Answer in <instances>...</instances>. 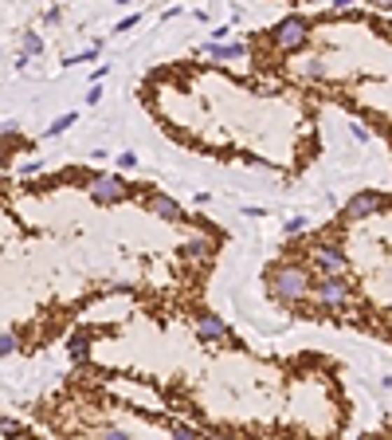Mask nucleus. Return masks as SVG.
<instances>
[{
  "mask_svg": "<svg viewBox=\"0 0 392 440\" xmlns=\"http://www.w3.org/2000/svg\"><path fill=\"white\" fill-rule=\"evenodd\" d=\"M271 291H274V299L298 303L306 291H310V275H306V268H298V263H279V268L271 271Z\"/></svg>",
  "mask_w": 392,
  "mask_h": 440,
  "instance_id": "obj_1",
  "label": "nucleus"
},
{
  "mask_svg": "<svg viewBox=\"0 0 392 440\" xmlns=\"http://www.w3.org/2000/svg\"><path fill=\"white\" fill-rule=\"evenodd\" d=\"M310 263L322 271V280H342L345 275V252L337 248V244H314Z\"/></svg>",
  "mask_w": 392,
  "mask_h": 440,
  "instance_id": "obj_2",
  "label": "nucleus"
},
{
  "mask_svg": "<svg viewBox=\"0 0 392 440\" xmlns=\"http://www.w3.org/2000/svg\"><path fill=\"white\" fill-rule=\"evenodd\" d=\"M271 40H274L279 51H298L306 43V20L302 16H286V20H279L274 32H271Z\"/></svg>",
  "mask_w": 392,
  "mask_h": 440,
  "instance_id": "obj_3",
  "label": "nucleus"
},
{
  "mask_svg": "<svg viewBox=\"0 0 392 440\" xmlns=\"http://www.w3.org/2000/svg\"><path fill=\"white\" fill-rule=\"evenodd\" d=\"M90 197H94L98 205H114V200L126 197V181L110 177V173H98V177H90Z\"/></svg>",
  "mask_w": 392,
  "mask_h": 440,
  "instance_id": "obj_4",
  "label": "nucleus"
},
{
  "mask_svg": "<svg viewBox=\"0 0 392 440\" xmlns=\"http://www.w3.org/2000/svg\"><path fill=\"white\" fill-rule=\"evenodd\" d=\"M314 299L322 303V307H342L349 299V283L345 280H318L314 283Z\"/></svg>",
  "mask_w": 392,
  "mask_h": 440,
  "instance_id": "obj_5",
  "label": "nucleus"
},
{
  "mask_svg": "<svg viewBox=\"0 0 392 440\" xmlns=\"http://www.w3.org/2000/svg\"><path fill=\"white\" fill-rule=\"evenodd\" d=\"M384 209V193H353L349 205H345V216L349 220H361V216H372V212Z\"/></svg>",
  "mask_w": 392,
  "mask_h": 440,
  "instance_id": "obj_6",
  "label": "nucleus"
},
{
  "mask_svg": "<svg viewBox=\"0 0 392 440\" xmlns=\"http://www.w3.org/2000/svg\"><path fill=\"white\" fill-rule=\"evenodd\" d=\"M196 338L200 342H224L227 338V322L216 319V315H200V319H196Z\"/></svg>",
  "mask_w": 392,
  "mask_h": 440,
  "instance_id": "obj_7",
  "label": "nucleus"
},
{
  "mask_svg": "<svg viewBox=\"0 0 392 440\" xmlns=\"http://www.w3.org/2000/svg\"><path fill=\"white\" fill-rule=\"evenodd\" d=\"M149 212H153V216H161V220H185V209H181V205H176L173 197H165V193H153V197H149Z\"/></svg>",
  "mask_w": 392,
  "mask_h": 440,
  "instance_id": "obj_8",
  "label": "nucleus"
},
{
  "mask_svg": "<svg viewBox=\"0 0 392 440\" xmlns=\"http://www.w3.org/2000/svg\"><path fill=\"white\" fill-rule=\"evenodd\" d=\"M67 354H71L75 366H83V362L90 358V334H87V330H75V334L67 338Z\"/></svg>",
  "mask_w": 392,
  "mask_h": 440,
  "instance_id": "obj_9",
  "label": "nucleus"
},
{
  "mask_svg": "<svg viewBox=\"0 0 392 440\" xmlns=\"http://www.w3.org/2000/svg\"><path fill=\"white\" fill-rule=\"evenodd\" d=\"M204 55H216V60H244L247 48L244 43H204Z\"/></svg>",
  "mask_w": 392,
  "mask_h": 440,
  "instance_id": "obj_10",
  "label": "nucleus"
},
{
  "mask_svg": "<svg viewBox=\"0 0 392 440\" xmlns=\"http://www.w3.org/2000/svg\"><path fill=\"white\" fill-rule=\"evenodd\" d=\"M181 256H185V260H204V256H212V240L196 236V240H188L185 248H181Z\"/></svg>",
  "mask_w": 392,
  "mask_h": 440,
  "instance_id": "obj_11",
  "label": "nucleus"
},
{
  "mask_svg": "<svg viewBox=\"0 0 392 440\" xmlns=\"http://www.w3.org/2000/svg\"><path fill=\"white\" fill-rule=\"evenodd\" d=\"M39 51H43V40H39L36 32H24V40H20V55L31 60V55H39Z\"/></svg>",
  "mask_w": 392,
  "mask_h": 440,
  "instance_id": "obj_12",
  "label": "nucleus"
},
{
  "mask_svg": "<svg viewBox=\"0 0 392 440\" xmlns=\"http://www.w3.org/2000/svg\"><path fill=\"white\" fill-rule=\"evenodd\" d=\"M306 224H310V220H306L302 212H298V216H290V220L283 224V232H286V236H302V232H306Z\"/></svg>",
  "mask_w": 392,
  "mask_h": 440,
  "instance_id": "obj_13",
  "label": "nucleus"
},
{
  "mask_svg": "<svg viewBox=\"0 0 392 440\" xmlns=\"http://www.w3.org/2000/svg\"><path fill=\"white\" fill-rule=\"evenodd\" d=\"M169 436L173 440H200V432L188 429V425H169Z\"/></svg>",
  "mask_w": 392,
  "mask_h": 440,
  "instance_id": "obj_14",
  "label": "nucleus"
},
{
  "mask_svg": "<svg viewBox=\"0 0 392 440\" xmlns=\"http://www.w3.org/2000/svg\"><path fill=\"white\" fill-rule=\"evenodd\" d=\"M306 75V79H326V71H322V63L318 60H310V63H302V67H298Z\"/></svg>",
  "mask_w": 392,
  "mask_h": 440,
  "instance_id": "obj_15",
  "label": "nucleus"
},
{
  "mask_svg": "<svg viewBox=\"0 0 392 440\" xmlns=\"http://www.w3.org/2000/svg\"><path fill=\"white\" fill-rule=\"evenodd\" d=\"M75 118H78V114H63V118H55V122L48 126V134H51V138H55V134H63V130H67V126H71Z\"/></svg>",
  "mask_w": 392,
  "mask_h": 440,
  "instance_id": "obj_16",
  "label": "nucleus"
},
{
  "mask_svg": "<svg viewBox=\"0 0 392 440\" xmlns=\"http://www.w3.org/2000/svg\"><path fill=\"white\" fill-rule=\"evenodd\" d=\"M39 170H43V161H24V165H20V173H24V177H36Z\"/></svg>",
  "mask_w": 392,
  "mask_h": 440,
  "instance_id": "obj_17",
  "label": "nucleus"
},
{
  "mask_svg": "<svg viewBox=\"0 0 392 440\" xmlns=\"http://www.w3.org/2000/svg\"><path fill=\"white\" fill-rule=\"evenodd\" d=\"M0 346H4V354H16V338H12V330H4V338H0Z\"/></svg>",
  "mask_w": 392,
  "mask_h": 440,
  "instance_id": "obj_18",
  "label": "nucleus"
},
{
  "mask_svg": "<svg viewBox=\"0 0 392 440\" xmlns=\"http://www.w3.org/2000/svg\"><path fill=\"white\" fill-rule=\"evenodd\" d=\"M118 165H122V170H134V165H137V153H122V158H118Z\"/></svg>",
  "mask_w": 392,
  "mask_h": 440,
  "instance_id": "obj_19",
  "label": "nucleus"
},
{
  "mask_svg": "<svg viewBox=\"0 0 392 440\" xmlns=\"http://www.w3.org/2000/svg\"><path fill=\"white\" fill-rule=\"evenodd\" d=\"M98 440H130V436H126V432H122V429H106V432H102V436H98Z\"/></svg>",
  "mask_w": 392,
  "mask_h": 440,
  "instance_id": "obj_20",
  "label": "nucleus"
},
{
  "mask_svg": "<svg viewBox=\"0 0 392 440\" xmlns=\"http://www.w3.org/2000/svg\"><path fill=\"white\" fill-rule=\"evenodd\" d=\"M137 20H141V16H137V12H130V16H126V20H122V24H118V32H126V28H134V24Z\"/></svg>",
  "mask_w": 392,
  "mask_h": 440,
  "instance_id": "obj_21",
  "label": "nucleus"
},
{
  "mask_svg": "<svg viewBox=\"0 0 392 440\" xmlns=\"http://www.w3.org/2000/svg\"><path fill=\"white\" fill-rule=\"evenodd\" d=\"M212 440H232V436H227V432H216V436Z\"/></svg>",
  "mask_w": 392,
  "mask_h": 440,
  "instance_id": "obj_22",
  "label": "nucleus"
}]
</instances>
